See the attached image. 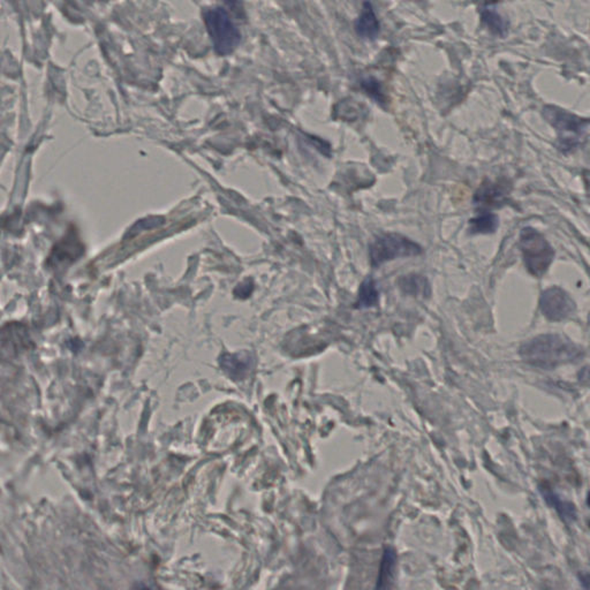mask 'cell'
Masks as SVG:
<instances>
[{"label":"cell","mask_w":590,"mask_h":590,"mask_svg":"<svg viewBox=\"0 0 590 590\" xmlns=\"http://www.w3.org/2000/svg\"><path fill=\"white\" fill-rule=\"evenodd\" d=\"M520 356L532 366L553 369L580 359L582 351L565 335L547 333L527 340L520 349Z\"/></svg>","instance_id":"6da1fadb"},{"label":"cell","mask_w":590,"mask_h":590,"mask_svg":"<svg viewBox=\"0 0 590 590\" xmlns=\"http://www.w3.org/2000/svg\"><path fill=\"white\" fill-rule=\"evenodd\" d=\"M520 249L527 270L532 275L542 277L550 268L555 257V250L547 239L535 228H525L521 231Z\"/></svg>","instance_id":"7a4b0ae2"},{"label":"cell","mask_w":590,"mask_h":590,"mask_svg":"<svg viewBox=\"0 0 590 590\" xmlns=\"http://www.w3.org/2000/svg\"><path fill=\"white\" fill-rule=\"evenodd\" d=\"M203 17L216 52L221 56L232 54L240 43L241 35L228 10L223 7H212L205 10Z\"/></svg>","instance_id":"3957f363"},{"label":"cell","mask_w":590,"mask_h":590,"mask_svg":"<svg viewBox=\"0 0 590 590\" xmlns=\"http://www.w3.org/2000/svg\"><path fill=\"white\" fill-rule=\"evenodd\" d=\"M543 117L558 133V145L563 151H572L580 145L588 121L557 106H544Z\"/></svg>","instance_id":"277c9868"},{"label":"cell","mask_w":590,"mask_h":590,"mask_svg":"<svg viewBox=\"0 0 590 590\" xmlns=\"http://www.w3.org/2000/svg\"><path fill=\"white\" fill-rule=\"evenodd\" d=\"M421 253L422 248L419 244L398 233L379 235L369 246V257L374 266H379L396 258L417 256Z\"/></svg>","instance_id":"5b68a950"},{"label":"cell","mask_w":590,"mask_h":590,"mask_svg":"<svg viewBox=\"0 0 590 590\" xmlns=\"http://www.w3.org/2000/svg\"><path fill=\"white\" fill-rule=\"evenodd\" d=\"M540 308L544 317L553 322H559L573 314L575 303L565 289L555 286L545 289L541 295Z\"/></svg>","instance_id":"8992f818"},{"label":"cell","mask_w":590,"mask_h":590,"mask_svg":"<svg viewBox=\"0 0 590 590\" xmlns=\"http://www.w3.org/2000/svg\"><path fill=\"white\" fill-rule=\"evenodd\" d=\"M221 368L234 381H242L254 367V356L248 352L225 353L219 358Z\"/></svg>","instance_id":"52a82bcc"},{"label":"cell","mask_w":590,"mask_h":590,"mask_svg":"<svg viewBox=\"0 0 590 590\" xmlns=\"http://www.w3.org/2000/svg\"><path fill=\"white\" fill-rule=\"evenodd\" d=\"M507 194H509V189L505 184L488 182V184H482L477 191L474 202L475 205H481V207L497 208V207L507 205Z\"/></svg>","instance_id":"ba28073f"},{"label":"cell","mask_w":590,"mask_h":590,"mask_svg":"<svg viewBox=\"0 0 590 590\" xmlns=\"http://www.w3.org/2000/svg\"><path fill=\"white\" fill-rule=\"evenodd\" d=\"M381 26L376 17L375 10L369 1L363 3L362 10L356 21V34L365 40H376L378 36Z\"/></svg>","instance_id":"9c48e42d"},{"label":"cell","mask_w":590,"mask_h":590,"mask_svg":"<svg viewBox=\"0 0 590 590\" xmlns=\"http://www.w3.org/2000/svg\"><path fill=\"white\" fill-rule=\"evenodd\" d=\"M540 491L545 502L558 512L565 523H573L574 520L577 519V509L573 504L564 500L550 486L543 484L540 486Z\"/></svg>","instance_id":"30bf717a"},{"label":"cell","mask_w":590,"mask_h":590,"mask_svg":"<svg viewBox=\"0 0 590 590\" xmlns=\"http://www.w3.org/2000/svg\"><path fill=\"white\" fill-rule=\"evenodd\" d=\"M479 14H481V20L483 24L489 29L493 35L497 36L504 37L509 31V24L504 19L498 10H497L496 5L486 3L483 5L479 8Z\"/></svg>","instance_id":"8fae6325"},{"label":"cell","mask_w":590,"mask_h":590,"mask_svg":"<svg viewBox=\"0 0 590 590\" xmlns=\"http://www.w3.org/2000/svg\"><path fill=\"white\" fill-rule=\"evenodd\" d=\"M396 571V553L391 548H386L383 553L378 582L376 590H391Z\"/></svg>","instance_id":"7c38bea8"},{"label":"cell","mask_w":590,"mask_h":590,"mask_svg":"<svg viewBox=\"0 0 590 590\" xmlns=\"http://www.w3.org/2000/svg\"><path fill=\"white\" fill-rule=\"evenodd\" d=\"M399 286L405 294L417 296V298H428L431 291L428 279L416 273L407 275L400 278Z\"/></svg>","instance_id":"4fadbf2b"},{"label":"cell","mask_w":590,"mask_h":590,"mask_svg":"<svg viewBox=\"0 0 590 590\" xmlns=\"http://www.w3.org/2000/svg\"><path fill=\"white\" fill-rule=\"evenodd\" d=\"M498 225V216L491 212H482L475 218L470 219V232L472 234H491L496 232Z\"/></svg>","instance_id":"5bb4252c"},{"label":"cell","mask_w":590,"mask_h":590,"mask_svg":"<svg viewBox=\"0 0 590 590\" xmlns=\"http://www.w3.org/2000/svg\"><path fill=\"white\" fill-rule=\"evenodd\" d=\"M378 298L379 294L375 280L372 277H368L363 280L362 284L360 286L359 298H358L356 307L369 308V307L377 305Z\"/></svg>","instance_id":"9a60e30c"},{"label":"cell","mask_w":590,"mask_h":590,"mask_svg":"<svg viewBox=\"0 0 590 590\" xmlns=\"http://www.w3.org/2000/svg\"><path fill=\"white\" fill-rule=\"evenodd\" d=\"M361 87L372 99H375L379 104H385L386 98L382 89V84L376 77H369L362 79Z\"/></svg>","instance_id":"2e32d148"},{"label":"cell","mask_w":590,"mask_h":590,"mask_svg":"<svg viewBox=\"0 0 590 590\" xmlns=\"http://www.w3.org/2000/svg\"><path fill=\"white\" fill-rule=\"evenodd\" d=\"M253 291H254V282L252 279H247L235 287L234 295L239 298H247L252 295Z\"/></svg>","instance_id":"e0dca14e"}]
</instances>
